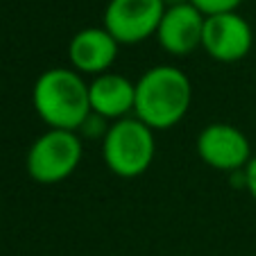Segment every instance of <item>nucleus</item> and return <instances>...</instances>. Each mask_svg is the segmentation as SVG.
Returning a JSON list of instances; mask_svg holds the SVG:
<instances>
[{
  "instance_id": "ddd939ff",
  "label": "nucleus",
  "mask_w": 256,
  "mask_h": 256,
  "mask_svg": "<svg viewBox=\"0 0 256 256\" xmlns=\"http://www.w3.org/2000/svg\"><path fill=\"white\" fill-rule=\"evenodd\" d=\"M166 7H172V5H182V2H188V0H164Z\"/></svg>"
},
{
  "instance_id": "9b49d317",
  "label": "nucleus",
  "mask_w": 256,
  "mask_h": 256,
  "mask_svg": "<svg viewBox=\"0 0 256 256\" xmlns=\"http://www.w3.org/2000/svg\"><path fill=\"white\" fill-rule=\"evenodd\" d=\"M193 7H198L204 16H218L236 12L242 5V0H188Z\"/></svg>"
},
{
  "instance_id": "9d476101",
  "label": "nucleus",
  "mask_w": 256,
  "mask_h": 256,
  "mask_svg": "<svg viewBox=\"0 0 256 256\" xmlns=\"http://www.w3.org/2000/svg\"><path fill=\"white\" fill-rule=\"evenodd\" d=\"M88 100L91 112L104 120H122L134 114L136 102V84L118 72H104L91 80L88 84Z\"/></svg>"
},
{
  "instance_id": "6e6552de",
  "label": "nucleus",
  "mask_w": 256,
  "mask_h": 256,
  "mask_svg": "<svg viewBox=\"0 0 256 256\" xmlns=\"http://www.w3.org/2000/svg\"><path fill=\"white\" fill-rule=\"evenodd\" d=\"M204 20L206 16L190 2L168 7L156 30L159 46L172 57H188L202 48Z\"/></svg>"
},
{
  "instance_id": "f257e3e1",
  "label": "nucleus",
  "mask_w": 256,
  "mask_h": 256,
  "mask_svg": "<svg viewBox=\"0 0 256 256\" xmlns=\"http://www.w3.org/2000/svg\"><path fill=\"white\" fill-rule=\"evenodd\" d=\"M193 102V84L177 66H154L136 82L134 118L152 132L172 130L186 118Z\"/></svg>"
},
{
  "instance_id": "7ed1b4c3",
  "label": "nucleus",
  "mask_w": 256,
  "mask_h": 256,
  "mask_svg": "<svg viewBox=\"0 0 256 256\" xmlns=\"http://www.w3.org/2000/svg\"><path fill=\"white\" fill-rule=\"evenodd\" d=\"M156 154L154 132L138 118H122L109 125L102 138V159L116 177L134 179L148 172Z\"/></svg>"
},
{
  "instance_id": "f8f14e48",
  "label": "nucleus",
  "mask_w": 256,
  "mask_h": 256,
  "mask_svg": "<svg viewBox=\"0 0 256 256\" xmlns=\"http://www.w3.org/2000/svg\"><path fill=\"white\" fill-rule=\"evenodd\" d=\"M242 184H245L247 193H250L256 202V156H252V161L247 164V168L242 170Z\"/></svg>"
},
{
  "instance_id": "1a4fd4ad",
  "label": "nucleus",
  "mask_w": 256,
  "mask_h": 256,
  "mask_svg": "<svg viewBox=\"0 0 256 256\" xmlns=\"http://www.w3.org/2000/svg\"><path fill=\"white\" fill-rule=\"evenodd\" d=\"M120 44L114 39L104 28H86L80 30L68 44V59L72 64V70L80 75H104L112 70L118 59Z\"/></svg>"
},
{
  "instance_id": "f03ea898",
  "label": "nucleus",
  "mask_w": 256,
  "mask_h": 256,
  "mask_svg": "<svg viewBox=\"0 0 256 256\" xmlns=\"http://www.w3.org/2000/svg\"><path fill=\"white\" fill-rule=\"evenodd\" d=\"M34 112L50 130L80 132L91 116L88 82L72 68L41 72L32 88Z\"/></svg>"
},
{
  "instance_id": "0eeeda50",
  "label": "nucleus",
  "mask_w": 256,
  "mask_h": 256,
  "mask_svg": "<svg viewBox=\"0 0 256 256\" xmlns=\"http://www.w3.org/2000/svg\"><path fill=\"white\" fill-rule=\"evenodd\" d=\"M202 48L213 62H242L254 48V30L238 12L206 16Z\"/></svg>"
},
{
  "instance_id": "20e7f679",
  "label": "nucleus",
  "mask_w": 256,
  "mask_h": 256,
  "mask_svg": "<svg viewBox=\"0 0 256 256\" xmlns=\"http://www.w3.org/2000/svg\"><path fill=\"white\" fill-rule=\"evenodd\" d=\"M84 145L78 132L48 130L30 145L25 168L32 182L41 186L62 184L80 168Z\"/></svg>"
},
{
  "instance_id": "423d86ee",
  "label": "nucleus",
  "mask_w": 256,
  "mask_h": 256,
  "mask_svg": "<svg viewBox=\"0 0 256 256\" xmlns=\"http://www.w3.org/2000/svg\"><path fill=\"white\" fill-rule=\"evenodd\" d=\"M198 154L218 172H242L252 161V145L238 127L211 122L198 136Z\"/></svg>"
},
{
  "instance_id": "39448f33",
  "label": "nucleus",
  "mask_w": 256,
  "mask_h": 256,
  "mask_svg": "<svg viewBox=\"0 0 256 256\" xmlns=\"http://www.w3.org/2000/svg\"><path fill=\"white\" fill-rule=\"evenodd\" d=\"M166 10L164 0H109L102 28L120 46H136L156 36Z\"/></svg>"
}]
</instances>
